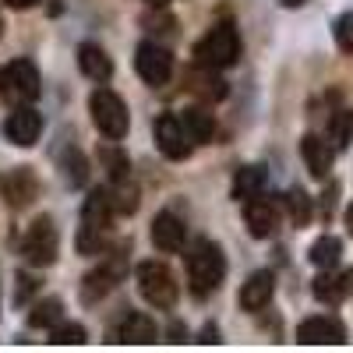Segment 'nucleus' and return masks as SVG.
I'll return each mask as SVG.
<instances>
[{"instance_id":"obj_1","label":"nucleus","mask_w":353,"mask_h":353,"mask_svg":"<svg viewBox=\"0 0 353 353\" xmlns=\"http://www.w3.org/2000/svg\"><path fill=\"white\" fill-rule=\"evenodd\" d=\"M113 198L110 188H96L92 194L85 198V209H81V226H78V254H103L110 248V230H113Z\"/></svg>"},{"instance_id":"obj_2","label":"nucleus","mask_w":353,"mask_h":353,"mask_svg":"<svg viewBox=\"0 0 353 353\" xmlns=\"http://www.w3.org/2000/svg\"><path fill=\"white\" fill-rule=\"evenodd\" d=\"M223 276H226V258H223V248H219L216 241H209V237L194 241V244H191V251H188V286H191V293L205 301L209 293H216V290H219Z\"/></svg>"},{"instance_id":"obj_3","label":"nucleus","mask_w":353,"mask_h":353,"mask_svg":"<svg viewBox=\"0 0 353 353\" xmlns=\"http://www.w3.org/2000/svg\"><path fill=\"white\" fill-rule=\"evenodd\" d=\"M194 61L198 68H212V71L233 68L241 61V32L233 28V21H219L201 36V43L194 46Z\"/></svg>"},{"instance_id":"obj_4","label":"nucleus","mask_w":353,"mask_h":353,"mask_svg":"<svg viewBox=\"0 0 353 353\" xmlns=\"http://www.w3.org/2000/svg\"><path fill=\"white\" fill-rule=\"evenodd\" d=\"M134 279H138L141 301L152 304L156 311H170L176 304V297H181V283H176V276L166 269L163 261H141Z\"/></svg>"},{"instance_id":"obj_5","label":"nucleus","mask_w":353,"mask_h":353,"mask_svg":"<svg viewBox=\"0 0 353 353\" xmlns=\"http://www.w3.org/2000/svg\"><path fill=\"white\" fill-rule=\"evenodd\" d=\"M88 113H92V124L99 128V134H106L110 141H121L131 128V113L124 106V99L113 92V88H96L88 96Z\"/></svg>"},{"instance_id":"obj_6","label":"nucleus","mask_w":353,"mask_h":353,"mask_svg":"<svg viewBox=\"0 0 353 353\" xmlns=\"http://www.w3.org/2000/svg\"><path fill=\"white\" fill-rule=\"evenodd\" d=\"M0 99L11 106H32L39 99V71L32 61H11L0 68Z\"/></svg>"},{"instance_id":"obj_7","label":"nucleus","mask_w":353,"mask_h":353,"mask_svg":"<svg viewBox=\"0 0 353 353\" xmlns=\"http://www.w3.org/2000/svg\"><path fill=\"white\" fill-rule=\"evenodd\" d=\"M57 248H61V237H57V226L50 216L32 219V226L25 230L21 237V254L32 269H46V265L57 261Z\"/></svg>"},{"instance_id":"obj_8","label":"nucleus","mask_w":353,"mask_h":353,"mask_svg":"<svg viewBox=\"0 0 353 353\" xmlns=\"http://www.w3.org/2000/svg\"><path fill=\"white\" fill-rule=\"evenodd\" d=\"M124 272H128V248H117L110 258L99 261V269H92V272L85 276V283H81V301H85V304L103 301L106 293L124 279Z\"/></svg>"},{"instance_id":"obj_9","label":"nucleus","mask_w":353,"mask_h":353,"mask_svg":"<svg viewBox=\"0 0 353 353\" xmlns=\"http://www.w3.org/2000/svg\"><path fill=\"white\" fill-rule=\"evenodd\" d=\"M152 134H156V149H159L166 159H173V163L188 159L191 149H194V138L188 134V128H184L181 117H173V113H163V117H159V121L152 124Z\"/></svg>"},{"instance_id":"obj_10","label":"nucleus","mask_w":353,"mask_h":353,"mask_svg":"<svg viewBox=\"0 0 353 353\" xmlns=\"http://www.w3.org/2000/svg\"><path fill=\"white\" fill-rule=\"evenodd\" d=\"M134 68H138V78L145 81V85H152V88H159V85H166L170 81V74H173V53L166 50V46H159V43H141L138 50H134Z\"/></svg>"},{"instance_id":"obj_11","label":"nucleus","mask_w":353,"mask_h":353,"mask_svg":"<svg viewBox=\"0 0 353 353\" xmlns=\"http://www.w3.org/2000/svg\"><path fill=\"white\" fill-rule=\"evenodd\" d=\"M39 194V181L36 173L28 166H14L8 173H0V198H4L11 209H25V205H32Z\"/></svg>"},{"instance_id":"obj_12","label":"nucleus","mask_w":353,"mask_h":353,"mask_svg":"<svg viewBox=\"0 0 353 353\" xmlns=\"http://www.w3.org/2000/svg\"><path fill=\"white\" fill-rule=\"evenodd\" d=\"M297 343H304V346H339V343H346V329H343L339 318L314 314V318L297 325Z\"/></svg>"},{"instance_id":"obj_13","label":"nucleus","mask_w":353,"mask_h":353,"mask_svg":"<svg viewBox=\"0 0 353 353\" xmlns=\"http://www.w3.org/2000/svg\"><path fill=\"white\" fill-rule=\"evenodd\" d=\"M4 134H8V141L28 149V145H36L39 134H43V117L32 106H14L4 121Z\"/></svg>"},{"instance_id":"obj_14","label":"nucleus","mask_w":353,"mask_h":353,"mask_svg":"<svg viewBox=\"0 0 353 353\" xmlns=\"http://www.w3.org/2000/svg\"><path fill=\"white\" fill-rule=\"evenodd\" d=\"M244 219H248L251 237L269 241V237H276V230H279V205H272L269 198L244 201Z\"/></svg>"},{"instance_id":"obj_15","label":"nucleus","mask_w":353,"mask_h":353,"mask_svg":"<svg viewBox=\"0 0 353 353\" xmlns=\"http://www.w3.org/2000/svg\"><path fill=\"white\" fill-rule=\"evenodd\" d=\"M113 339L131 343V346H149V343H156V321L149 314H141V311H128L113 325Z\"/></svg>"},{"instance_id":"obj_16","label":"nucleus","mask_w":353,"mask_h":353,"mask_svg":"<svg viewBox=\"0 0 353 353\" xmlns=\"http://www.w3.org/2000/svg\"><path fill=\"white\" fill-rule=\"evenodd\" d=\"M184 237H188V226L181 216H173V212H159L152 219V244L163 251V254H176L184 248Z\"/></svg>"},{"instance_id":"obj_17","label":"nucleus","mask_w":353,"mask_h":353,"mask_svg":"<svg viewBox=\"0 0 353 353\" xmlns=\"http://www.w3.org/2000/svg\"><path fill=\"white\" fill-rule=\"evenodd\" d=\"M272 293H276V276L269 272V269H261V272H254L244 286H241V307L244 311H261V307H269V301H272Z\"/></svg>"},{"instance_id":"obj_18","label":"nucleus","mask_w":353,"mask_h":353,"mask_svg":"<svg viewBox=\"0 0 353 353\" xmlns=\"http://www.w3.org/2000/svg\"><path fill=\"white\" fill-rule=\"evenodd\" d=\"M353 290V269H346V272H332V269H325L318 279H314V297L321 301V304H343L346 301V293Z\"/></svg>"},{"instance_id":"obj_19","label":"nucleus","mask_w":353,"mask_h":353,"mask_svg":"<svg viewBox=\"0 0 353 353\" xmlns=\"http://www.w3.org/2000/svg\"><path fill=\"white\" fill-rule=\"evenodd\" d=\"M301 156H304L311 176L325 181L329 170H332V145H329L325 138H318V134H304V138H301Z\"/></svg>"},{"instance_id":"obj_20","label":"nucleus","mask_w":353,"mask_h":353,"mask_svg":"<svg viewBox=\"0 0 353 353\" xmlns=\"http://www.w3.org/2000/svg\"><path fill=\"white\" fill-rule=\"evenodd\" d=\"M78 68L85 78H92V81H106L113 74V64H110V57L99 43H81L78 46Z\"/></svg>"},{"instance_id":"obj_21","label":"nucleus","mask_w":353,"mask_h":353,"mask_svg":"<svg viewBox=\"0 0 353 353\" xmlns=\"http://www.w3.org/2000/svg\"><path fill=\"white\" fill-rule=\"evenodd\" d=\"M265 191V173L258 166H241L233 173V198L237 201H254Z\"/></svg>"},{"instance_id":"obj_22","label":"nucleus","mask_w":353,"mask_h":353,"mask_svg":"<svg viewBox=\"0 0 353 353\" xmlns=\"http://www.w3.org/2000/svg\"><path fill=\"white\" fill-rule=\"evenodd\" d=\"M184 128H188V134L194 138V145H209L212 138H216V117L209 113V110H201V106H194V110H184Z\"/></svg>"},{"instance_id":"obj_23","label":"nucleus","mask_w":353,"mask_h":353,"mask_svg":"<svg viewBox=\"0 0 353 353\" xmlns=\"http://www.w3.org/2000/svg\"><path fill=\"white\" fill-rule=\"evenodd\" d=\"M106 188H110V198H113L117 216H131V212L138 209V188H134L131 176H124V181H110Z\"/></svg>"},{"instance_id":"obj_24","label":"nucleus","mask_w":353,"mask_h":353,"mask_svg":"<svg viewBox=\"0 0 353 353\" xmlns=\"http://www.w3.org/2000/svg\"><path fill=\"white\" fill-rule=\"evenodd\" d=\"M191 92H198L201 99H209V103H219L226 96V81L212 71V68H198L194 74V85H191Z\"/></svg>"},{"instance_id":"obj_25","label":"nucleus","mask_w":353,"mask_h":353,"mask_svg":"<svg viewBox=\"0 0 353 353\" xmlns=\"http://www.w3.org/2000/svg\"><path fill=\"white\" fill-rule=\"evenodd\" d=\"M339 258H343V244H339V237H318L314 244H311V261L318 265V269H336L339 265Z\"/></svg>"},{"instance_id":"obj_26","label":"nucleus","mask_w":353,"mask_h":353,"mask_svg":"<svg viewBox=\"0 0 353 353\" xmlns=\"http://www.w3.org/2000/svg\"><path fill=\"white\" fill-rule=\"evenodd\" d=\"M57 321H61V301H39L32 304V311H28V325L32 329H53Z\"/></svg>"},{"instance_id":"obj_27","label":"nucleus","mask_w":353,"mask_h":353,"mask_svg":"<svg viewBox=\"0 0 353 353\" xmlns=\"http://www.w3.org/2000/svg\"><path fill=\"white\" fill-rule=\"evenodd\" d=\"M88 336L85 329L78 325V321H57V325L50 329V343L53 346H81Z\"/></svg>"},{"instance_id":"obj_28","label":"nucleus","mask_w":353,"mask_h":353,"mask_svg":"<svg viewBox=\"0 0 353 353\" xmlns=\"http://www.w3.org/2000/svg\"><path fill=\"white\" fill-rule=\"evenodd\" d=\"M61 166H64V176H68L71 188H81L88 181V166H85V156L78 149H68L64 159H61Z\"/></svg>"},{"instance_id":"obj_29","label":"nucleus","mask_w":353,"mask_h":353,"mask_svg":"<svg viewBox=\"0 0 353 353\" xmlns=\"http://www.w3.org/2000/svg\"><path fill=\"white\" fill-rule=\"evenodd\" d=\"M286 212H290V219L297 223V226H307V219H311V198L301 188H293L286 194Z\"/></svg>"},{"instance_id":"obj_30","label":"nucleus","mask_w":353,"mask_h":353,"mask_svg":"<svg viewBox=\"0 0 353 353\" xmlns=\"http://www.w3.org/2000/svg\"><path fill=\"white\" fill-rule=\"evenodd\" d=\"M99 159H103V166H106V173H110V181H124V176H131V163H128V156H124V152H117L113 145L99 152Z\"/></svg>"},{"instance_id":"obj_31","label":"nucleus","mask_w":353,"mask_h":353,"mask_svg":"<svg viewBox=\"0 0 353 353\" xmlns=\"http://www.w3.org/2000/svg\"><path fill=\"white\" fill-rule=\"evenodd\" d=\"M350 141H353V113L339 110L332 117V145H336V149H346Z\"/></svg>"},{"instance_id":"obj_32","label":"nucleus","mask_w":353,"mask_h":353,"mask_svg":"<svg viewBox=\"0 0 353 353\" xmlns=\"http://www.w3.org/2000/svg\"><path fill=\"white\" fill-rule=\"evenodd\" d=\"M336 46L343 50V53H353V14H343L339 21H336Z\"/></svg>"},{"instance_id":"obj_33","label":"nucleus","mask_w":353,"mask_h":353,"mask_svg":"<svg viewBox=\"0 0 353 353\" xmlns=\"http://www.w3.org/2000/svg\"><path fill=\"white\" fill-rule=\"evenodd\" d=\"M28 293H36V279H32V276H21V290H18V297H14V301L25 304V301H28Z\"/></svg>"},{"instance_id":"obj_34","label":"nucleus","mask_w":353,"mask_h":353,"mask_svg":"<svg viewBox=\"0 0 353 353\" xmlns=\"http://www.w3.org/2000/svg\"><path fill=\"white\" fill-rule=\"evenodd\" d=\"M32 4H36V0H8V8H14V11H28Z\"/></svg>"},{"instance_id":"obj_35","label":"nucleus","mask_w":353,"mask_h":353,"mask_svg":"<svg viewBox=\"0 0 353 353\" xmlns=\"http://www.w3.org/2000/svg\"><path fill=\"white\" fill-rule=\"evenodd\" d=\"M346 230L353 233V201H350V209H346Z\"/></svg>"},{"instance_id":"obj_36","label":"nucleus","mask_w":353,"mask_h":353,"mask_svg":"<svg viewBox=\"0 0 353 353\" xmlns=\"http://www.w3.org/2000/svg\"><path fill=\"white\" fill-rule=\"evenodd\" d=\"M149 4H152V8H163V4H166V0H149Z\"/></svg>"},{"instance_id":"obj_37","label":"nucleus","mask_w":353,"mask_h":353,"mask_svg":"<svg viewBox=\"0 0 353 353\" xmlns=\"http://www.w3.org/2000/svg\"><path fill=\"white\" fill-rule=\"evenodd\" d=\"M0 32H4V21H0Z\"/></svg>"}]
</instances>
